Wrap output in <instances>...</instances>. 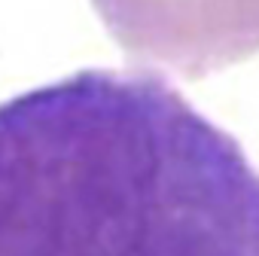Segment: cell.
Here are the masks:
<instances>
[{
	"mask_svg": "<svg viewBox=\"0 0 259 256\" xmlns=\"http://www.w3.org/2000/svg\"><path fill=\"white\" fill-rule=\"evenodd\" d=\"M0 256H259V171L159 73L76 70L0 101Z\"/></svg>",
	"mask_w": 259,
	"mask_h": 256,
	"instance_id": "obj_1",
	"label": "cell"
},
{
	"mask_svg": "<svg viewBox=\"0 0 259 256\" xmlns=\"http://www.w3.org/2000/svg\"><path fill=\"white\" fill-rule=\"evenodd\" d=\"M122 52L201 79L259 52V0H92Z\"/></svg>",
	"mask_w": 259,
	"mask_h": 256,
	"instance_id": "obj_2",
	"label": "cell"
}]
</instances>
